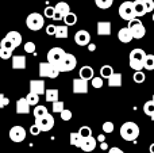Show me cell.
I'll return each instance as SVG.
<instances>
[{"instance_id":"43","label":"cell","mask_w":154,"mask_h":153,"mask_svg":"<svg viewBox=\"0 0 154 153\" xmlns=\"http://www.w3.org/2000/svg\"><path fill=\"white\" fill-rule=\"evenodd\" d=\"M24 52H26V53H35V43L26 42L24 43Z\"/></svg>"},{"instance_id":"41","label":"cell","mask_w":154,"mask_h":153,"mask_svg":"<svg viewBox=\"0 0 154 153\" xmlns=\"http://www.w3.org/2000/svg\"><path fill=\"white\" fill-rule=\"evenodd\" d=\"M60 115H61V119H62V121H70V119H72V115H73V114H72V111H70V110H65V108H64V110L60 113Z\"/></svg>"},{"instance_id":"6","label":"cell","mask_w":154,"mask_h":153,"mask_svg":"<svg viewBox=\"0 0 154 153\" xmlns=\"http://www.w3.org/2000/svg\"><path fill=\"white\" fill-rule=\"evenodd\" d=\"M60 70L56 65H51L50 62H41L39 64V77H50L56 79L58 77Z\"/></svg>"},{"instance_id":"14","label":"cell","mask_w":154,"mask_h":153,"mask_svg":"<svg viewBox=\"0 0 154 153\" xmlns=\"http://www.w3.org/2000/svg\"><path fill=\"white\" fill-rule=\"evenodd\" d=\"M30 91L31 92H35V94H38L41 96V95L45 94V81L42 80V79H39V80H31L30 81Z\"/></svg>"},{"instance_id":"15","label":"cell","mask_w":154,"mask_h":153,"mask_svg":"<svg viewBox=\"0 0 154 153\" xmlns=\"http://www.w3.org/2000/svg\"><path fill=\"white\" fill-rule=\"evenodd\" d=\"M97 35H111V30H112V26H111V22H107V20H103V22H97Z\"/></svg>"},{"instance_id":"48","label":"cell","mask_w":154,"mask_h":153,"mask_svg":"<svg viewBox=\"0 0 154 153\" xmlns=\"http://www.w3.org/2000/svg\"><path fill=\"white\" fill-rule=\"evenodd\" d=\"M108 153H125V152H123L120 148H118V146H114V148L108 149Z\"/></svg>"},{"instance_id":"23","label":"cell","mask_w":154,"mask_h":153,"mask_svg":"<svg viewBox=\"0 0 154 153\" xmlns=\"http://www.w3.org/2000/svg\"><path fill=\"white\" fill-rule=\"evenodd\" d=\"M69 31H68V26L66 24H61V26H56V33H54V37L58 38V39H64L68 38Z\"/></svg>"},{"instance_id":"2","label":"cell","mask_w":154,"mask_h":153,"mask_svg":"<svg viewBox=\"0 0 154 153\" xmlns=\"http://www.w3.org/2000/svg\"><path fill=\"white\" fill-rule=\"evenodd\" d=\"M145 53L143 49H133L130 52V57H128V64H130V68L134 70H142L143 69V61H145Z\"/></svg>"},{"instance_id":"49","label":"cell","mask_w":154,"mask_h":153,"mask_svg":"<svg viewBox=\"0 0 154 153\" xmlns=\"http://www.w3.org/2000/svg\"><path fill=\"white\" fill-rule=\"evenodd\" d=\"M53 19H54V20H61V19H64V16H62L60 12H57V11H56V12H54V15H53Z\"/></svg>"},{"instance_id":"4","label":"cell","mask_w":154,"mask_h":153,"mask_svg":"<svg viewBox=\"0 0 154 153\" xmlns=\"http://www.w3.org/2000/svg\"><path fill=\"white\" fill-rule=\"evenodd\" d=\"M45 24V18L38 12H31L29 16L26 18V26L29 27L32 31H38L41 30Z\"/></svg>"},{"instance_id":"38","label":"cell","mask_w":154,"mask_h":153,"mask_svg":"<svg viewBox=\"0 0 154 153\" xmlns=\"http://www.w3.org/2000/svg\"><path fill=\"white\" fill-rule=\"evenodd\" d=\"M91 84H92V87L93 88H101L103 87V84H104V81H103V77H95L93 76L92 77V80H91Z\"/></svg>"},{"instance_id":"26","label":"cell","mask_w":154,"mask_h":153,"mask_svg":"<svg viewBox=\"0 0 154 153\" xmlns=\"http://www.w3.org/2000/svg\"><path fill=\"white\" fill-rule=\"evenodd\" d=\"M81 141H82V137L79 134V132L70 133V136H69V142H70V145L80 148V145H81Z\"/></svg>"},{"instance_id":"10","label":"cell","mask_w":154,"mask_h":153,"mask_svg":"<svg viewBox=\"0 0 154 153\" xmlns=\"http://www.w3.org/2000/svg\"><path fill=\"white\" fill-rule=\"evenodd\" d=\"M10 138L14 141V142H22L26 138V130H24L23 126H12L10 129Z\"/></svg>"},{"instance_id":"40","label":"cell","mask_w":154,"mask_h":153,"mask_svg":"<svg viewBox=\"0 0 154 153\" xmlns=\"http://www.w3.org/2000/svg\"><path fill=\"white\" fill-rule=\"evenodd\" d=\"M54 12H56V10H54V7H51V5H48V7L45 8V11H43V15H45V18L53 19Z\"/></svg>"},{"instance_id":"16","label":"cell","mask_w":154,"mask_h":153,"mask_svg":"<svg viewBox=\"0 0 154 153\" xmlns=\"http://www.w3.org/2000/svg\"><path fill=\"white\" fill-rule=\"evenodd\" d=\"M118 39L123 43L131 42V41L134 39L133 34H131V30L128 29V27H123V29H120L119 31H118Z\"/></svg>"},{"instance_id":"36","label":"cell","mask_w":154,"mask_h":153,"mask_svg":"<svg viewBox=\"0 0 154 153\" xmlns=\"http://www.w3.org/2000/svg\"><path fill=\"white\" fill-rule=\"evenodd\" d=\"M79 134L81 136L82 138L91 137V136H92V129H91L89 126H81L80 127V130H79Z\"/></svg>"},{"instance_id":"35","label":"cell","mask_w":154,"mask_h":153,"mask_svg":"<svg viewBox=\"0 0 154 153\" xmlns=\"http://www.w3.org/2000/svg\"><path fill=\"white\" fill-rule=\"evenodd\" d=\"M12 52L11 49H4V48H0V58L2 60H10L12 57Z\"/></svg>"},{"instance_id":"55","label":"cell","mask_w":154,"mask_h":153,"mask_svg":"<svg viewBox=\"0 0 154 153\" xmlns=\"http://www.w3.org/2000/svg\"><path fill=\"white\" fill-rule=\"evenodd\" d=\"M152 100H153V103H154V95H153V96H152Z\"/></svg>"},{"instance_id":"33","label":"cell","mask_w":154,"mask_h":153,"mask_svg":"<svg viewBox=\"0 0 154 153\" xmlns=\"http://www.w3.org/2000/svg\"><path fill=\"white\" fill-rule=\"evenodd\" d=\"M133 79H134V81H135L137 84H142L145 80H146V76H145V73L142 72V70H135V72H134Z\"/></svg>"},{"instance_id":"22","label":"cell","mask_w":154,"mask_h":153,"mask_svg":"<svg viewBox=\"0 0 154 153\" xmlns=\"http://www.w3.org/2000/svg\"><path fill=\"white\" fill-rule=\"evenodd\" d=\"M5 37H7L8 39L12 42V45L15 46V48H18L19 45H22V35H20V33L12 30V31H8Z\"/></svg>"},{"instance_id":"18","label":"cell","mask_w":154,"mask_h":153,"mask_svg":"<svg viewBox=\"0 0 154 153\" xmlns=\"http://www.w3.org/2000/svg\"><path fill=\"white\" fill-rule=\"evenodd\" d=\"M30 107L31 106L29 105L26 98H20V99L16 100V114H29Z\"/></svg>"},{"instance_id":"25","label":"cell","mask_w":154,"mask_h":153,"mask_svg":"<svg viewBox=\"0 0 154 153\" xmlns=\"http://www.w3.org/2000/svg\"><path fill=\"white\" fill-rule=\"evenodd\" d=\"M58 95H60L58 94V89H56V88H50V89H48V91H45L46 100H48V102H50V103L58 100Z\"/></svg>"},{"instance_id":"3","label":"cell","mask_w":154,"mask_h":153,"mask_svg":"<svg viewBox=\"0 0 154 153\" xmlns=\"http://www.w3.org/2000/svg\"><path fill=\"white\" fill-rule=\"evenodd\" d=\"M127 27L131 30L134 39H142L145 37V34H146V29H145L143 23L139 20V18H134L131 20H128Z\"/></svg>"},{"instance_id":"1","label":"cell","mask_w":154,"mask_h":153,"mask_svg":"<svg viewBox=\"0 0 154 153\" xmlns=\"http://www.w3.org/2000/svg\"><path fill=\"white\" fill-rule=\"evenodd\" d=\"M120 137L126 141H135L139 137V126L135 122H125L120 126Z\"/></svg>"},{"instance_id":"37","label":"cell","mask_w":154,"mask_h":153,"mask_svg":"<svg viewBox=\"0 0 154 153\" xmlns=\"http://www.w3.org/2000/svg\"><path fill=\"white\" fill-rule=\"evenodd\" d=\"M0 48H4V49H11V50H14V49H15V46L12 45V42H11V41L8 39L7 37H4L2 41H0Z\"/></svg>"},{"instance_id":"46","label":"cell","mask_w":154,"mask_h":153,"mask_svg":"<svg viewBox=\"0 0 154 153\" xmlns=\"http://www.w3.org/2000/svg\"><path fill=\"white\" fill-rule=\"evenodd\" d=\"M30 133H31V136H39L41 130H39V127H38L37 125L34 123L31 127H30Z\"/></svg>"},{"instance_id":"13","label":"cell","mask_w":154,"mask_h":153,"mask_svg":"<svg viewBox=\"0 0 154 153\" xmlns=\"http://www.w3.org/2000/svg\"><path fill=\"white\" fill-rule=\"evenodd\" d=\"M96 144H97V140H96V138H93L92 136H91V137L82 138L80 148H81L84 152H92V151H95Z\"/></svg>"},{"instance_id":"27","label":"cell","mask_w":154,"mask_h":153,"mask_svg":"<svg viewBox=\"0 0 154 153\" xmlns=\"http://www.w3.org/2000/svg\"><path fill=\"white\" fill-rule=\"evenodd\" d=\"M143 69L154 70V54H146L143 61Z\"/></svg>"},{"instance_id":"52","label":"cell","mask_w":154,"mask_h":153,"mask_svg":"<svg viewBox=\"0 0 154 153\" xmlns=\"http://www.w3.org/2000/svg\"><path fill=\"white\" fill-rule=\"evenodd\" d=\"M96 140H97L99 142H103V141H106V136H104V134H99V137L96 138Z\"/></svg>"},{"instance_id":"45","label":"cell","mask_w":154,"mask_h":153,"mask_svg":"<svg viewBox=\"0 0 154 153\" xmlns=\"http://www.w3.org/2000/svg\"><path fill=\"white\" fill-rule=\"evenodd\" d=\"M8 103H10V99H8V98H5L3 94H0V110H2L3 107H5Z\"/></svg>"},{"instance_id":"9","label":"cell","mask_w":154,"mask_h":153,"mask_svg":"<svg viewBox=\"0 0 154 153\" xmlns=\"http://www.w3.org/2000/svg\"><path fill=\"white\" fill-rule=\"evenodd\" d=\"M65 53H66V52L62 48H51L50 50L48 52V62H50L51 65H56L57 67Z\"/></svg>"},{"instance_id":"50","label":"cell","mask_w":154,"mask_h":153,"mask_svg":"<svg viewBox=\"0 0 154 153\" xmlns=\"http://www.w3.org/2000/svg\"><path fill=\"white\" fill-rule=\"evenodd\" d=\"M100 149L101 151H108V144L104 142V141L103 142H100Z\"/></svg>"},{"instance_id":"20","label":"cell","mask_w":154,"mask_h":153,"mask_svg":"<svg viewBox=\"0 0 154 153\" xmlns=\"http://www.w3.org/2000/svg\"><path fill=\"white\" fill-rule=\"evenodd\" d=\"M12 69H26V57L12 56Z\"/></svg>"},{"instance_id":"47","label":"cell","mask_w":154,"mask_h":153,"mask_svg":"<svg viewBox=\"0 0 154 153\" xmlns=\"http://www.w3.org/2000/svg\"><path fill=\"white\" fill-rule=\"evenodd\" d=\"M54 33H56V26H54V24H49V26L46 27V34L54 35Z\"/></svg>"},{"instance_id":"57","label":"cell","mask_w":154,"mask_h":153,"mask_svg":"<svg viewBox=\"0 0 154 153\" xmlns=\"http://www.w3.org/2000/svg\"><path fill=\"white\" fill-rule=\"evenodd\" d=\"M122 2H126V0H122Z\"/></svg>"},{"instance_id":"28","label":"cell","mask_w":154,"mask_h":153,"mask_svg":"<svg viewBox=\"0 0 154 153\" xmlns=\"http://www.w3.org/2000/svg\"><path fill=\"white\" fill-rule=\"evenodd\" d=\"M62 20H64V23L66 24V26H75V24L77 23V15L73 14V12H69L64 16Z\"/></svg>"},{"instance_id":"24","label":"cell","mask_w":154,"mask_h":153,"mask_svg":"<svg viewBox=\"0 0 154 153\" xmlns=\"http://www.w3.org/2000/svg\"><path fill=\"white\" fill-rule=\"evenodd\" d=\"M54 10L57 11V12H60L62 16H65L66 14H69L70 12V7H69V4L68 3H65V2H58L56 5H54Z\"/></svg>"},{"instance_id":"42","label":"cell","mask_w":154,"mask_h":153,"mask_svg":"<svg viewBox=\"0 0 154 153\" xmlns=\"http://www.w3.org/2000/svg\"><path fill=\"white\" fill-rule=\"evenodd\" d=\"M114 129H115V126H114V123H112V122L107 121V122H104V123H103V132L104 133H112V132H114Z\"/></svg>"},{"instance_id":"7","label":"cell","mask_w":154,"mask_h":153,"mask_svg":"<svg viewBox=\"0 0 154 153\" xmlns=\"http://www.w3.org/2000/svg\"><path fill=\"white\" fill-rule=\"evenodd\" d=\"M35 125L39 127L41 132H49L54 126V118L51 114L48 113L45 115L39 117V118H35Z\"/></svg>"},{"instance_id":"5","label":"cell","mask_w":154,"mask_h":153,"mask_svg":"<svg viewBox=\"0 0 154 153\" xmlns=\"http://www.w3.org/2000/svg\"><path fill=\"white\" fill-rule=\"evenodd\" d=\"M76 65H77L76 57L70 53H65L64 57L61 58V61H60V64L57 65V68H58L60 72H70V70H73L76 68Z\"/></svg>"},{"instance_id":"19","label":"cell","mask_w":154,"mask_h":153,"mask_svg":"<svg viewBox=\"0 0 154 153\" xmlns=\"http://www.w3.org/2000/svg\"><path fill=\"white\" fill-rule=\"evenodd\" d=\"M79 76L81 79H84V80H92V77L95 76V70H93L92 67H89V65H84V67L80 69L79 72Z\"/></svg>"},{"instance_id":"34","label":"cell","mask_w":154,"mask_h":153,"mask_svg":"<svg viewBox=\"0 0 154 153\" xmlns=\"http://www.w3.org/2000/svg\"><path fill=\"white\" fill-rule=\"evenodd\" d=\"M143 113L146 114L147 117H150L154 113V103H153V100H149V102H146L143 105Z\"/></svg>"},{"instance_id":"39","label":"cell","mask_w":154,"mask_h":153,"mask_svg":"<svg viewBox=\"0 0 154 153\" xmlns=\"http://www.w3.org/2000/svg\"><path fill=\"white\" fill-rule=\"evenodd\" d=\"M64 108H65L64 102H61V100H56V102H53V113H61Z\"/></svg>"},{"instance_id":"11","label":"cell","mask_w":154,"mask_h":153,"mask_svg":"<svg viewBox=\"0 0 154 153\" xmlns=\"http://www.w3.org/2000/svg\"><path fill=\"white\" fill-rule=\"evenodd\" d=\"M75 42L79 46H87L91 42V34L87 30H79L75 34Z\"/></svg>"},{"instance_id":"44","label":"cell","mask_w":154,"mask_h":153,"mask_svg":"<svg viewBox=\"0 0 154 153\" xmlns=\"http://www.w3.org/2000/svg\"><path fill=\"white\" fill-rule=\"evenodd\" d=\"M145 3V7H146V11L147 12H152L154 10V2L153 0H143Z\"/></svg>"},{"instance_id":"8","label":"cell","mask_w":154,"mask_h":153,"mask_svg":"<svg viewBox=\"0 0 154 153\" xmlns=\"http://www.w3.org/2000/svg\"><path fill=\"white\" fill-rule=\"evenodd\" d=\"M118 12H119V16L122 19H125V20H131V19L135 18V14H134V5H133V2H123L122 4L119 5V10H118Z\"/></svg>"},{"instance_id":"21","label":"cell","mask_w":154,"mask_h":153,"mask_svg":"<svg viewBox=\"0 0 154 153\" xmlns=\"http://www.w3.org/2000/svg\"><path fill=\"white\" fill-rule=\"evenodd\" d=\"M107 80H108V86L112 88H118V87L122 86V75L118 72H114Z\"/></svg>"},{"instance_id":"12","label":"cell","mask_w":154,"mask_h":153,"mask_svg":"<svg viewBox=\"0 0 154 153\" xmlns=\"http://www.w3.org/2000/svg\"><path fill=\"white\" fill-rule=\"evenodd\" d=\"M88 92V80L77 77L73 80V94H87Z\"/></svg>"},{"instance_id":"29","label":"cell","mask_w":154,"mask_h":153,"mask_svg":"<svg viewBox=\"0 0 154 153\" xmlns=\"http://www.w3.org/2000/svg\"><path fill=\"white\" fill-rule=\"evenodd\" d=\"M112 73H114V68H112L111 65H103V67L100 68V76L103 79H108Z\"/></svg>"},{"instance_id":"54","label":"cell","mask_w":154,"mask_h":153,"mask_svg":"<svg viewBox=\"0 0 154 153\" xmlns=\"http://www.w3.org/2000/svg\"><path fill=\"white\" fill-rule=\"evenodd\" d=\"M150 118H152V121H154V113L152 114V115H150Z\"/></svg>"},{"instance_id":"56","label":"cell","mask_w":154,"mask_h":153,"mask_svg":"<svg viewBox=\"0 0 154 153\" xmlns=\"http://www.w3.org/2000/svg\"><path fill=\"white\" fill-rule=\"evenodd\" d=\"M153 22H154V12H153Z\"/></svg>"},{"instance_id":"30","label":"cell","mask_w":154,"mask_h":153,"mask_svg":"<svg viewBox=\"0 0 154 153\" xmlns=\"http://www.w3.org/2000/svg\"><path fill=\"white\" fill-rule=\"evenodd\" d=\"M26 100L29 102L30 106H37L38 102H39V95L35 94V92H31V91H30L29 94H27V96H26Z\"/></svg>"},{"instance_id":"31","label":"cell","mask_w":154,"mask_h":153,"mask_svg":"<svg viewBox=\"0 0 154 153\" xmlns=\"http://www.w3.org/2000/svg\"><path fill=\"white\" fill-rule=\"evenodd\" d=\"M32 113H34V117L35 118H39V117L45 115V114H48V108L45 107V106H41V105H37L35 106V108L32 110Z\"/></svg>"},{"instance_id":"51","label":"cell","mask_w":154,"mask_h":153,"mask_svg":"<svg viewBox=\"0 0 154 153\" xmlns=\"http://www.w3.org/2000/svg\"><path fill=\"white\" fill-rule=\"evenodd\" d=\"M87 46H88V50H89V52H95L96 50V45H95V43H91L89 42Z\"/></svg>"},{"instance_id":"32","label":"cell","mask_w":154,"mask_h":153,"mask_svg":"<svg viewBox=\"0 0 154 153\" xmlns=\"http://www.w3.org/2000/svg\"><path fill=\"white\" fill-rule=\"evenodd\" d=\"M95 3L101 10H108V8L114 4V0H95Z\"/></svg>"},{"instance_id":"53","label":"cell","mask_w":154,"mask_h":153,"mask_svg":"<svg viewBox=\"0 0 154 153\" xmlns=\"http://www.w3.org/2000/svg\"><path fill=\"white\" fill-rule=\"evenodd\" d=\"M149 151H150V153H154V142L149 146Z\"/></svg>"},{"instance_id":"17","label":"cell","mask_w":154,"mask_h":153,"mask_svg":"<svg viewBox=\"0 0 154 153\" xmlns=\"http://www.w3.org/2000/svg\"><path fill=\"white\" fill-rule=\"evenodd\" d=\"M133 5H134V14H135V18H141V16H145L147 14L143 0H135V2H133Z\"/></svg>"}]
</instances>
